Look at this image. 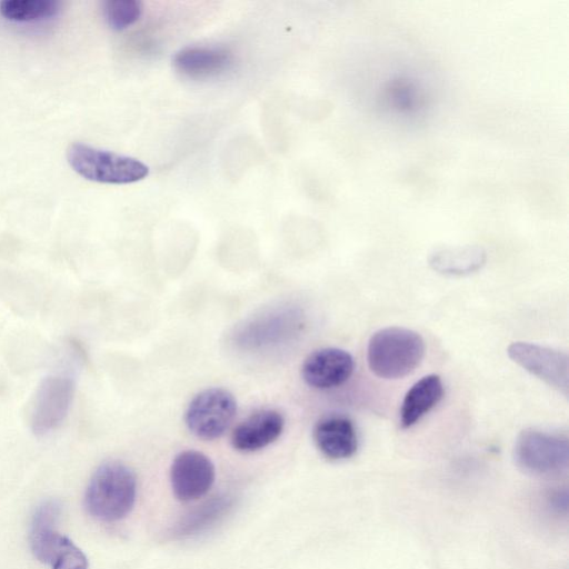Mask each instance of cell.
Returning <instances> with one entry per match:
<instances>
[{
  "label": "cell",
  "instance_id": "6da1fadb",
  "mask_svg": "<svg viewBox=\"0 0 569 569\" xmlns=\"http://www.w3.org/2000/svg\"><path fill=\"white\" fill-rule=\"evenodd\" d=\"M137 499L134 472L121 461L111 460L100 465L90 478L84 495L88 513L104 522H114L127 517Z\"/></svg>",
  "mask_w": 569,
  "mask_h": 569
},
{
  "label": "cell",
  "instance_id": "7a4b0ae2",
  "mask_svg": "<svg viewBox=\"0 0 569 569\" xmlns=\"http://www.w3.org/2000/svg\"><path fill=\"white\" fill-rule=\"evenodd\" d=\"M423 338L403 327H387L376 331L367 346V362L381 379H400L410 375L425 356Z\"/></svg>",
  "mask_w": 569,
  "mask_h": 569
},
{
  "label": "cell",
  "instance_id": "3957f363",
  "mask_svg": "<svg viewBox=\"0 0 569 569\" xmlns=\"http://www.w3.org/2000/svg\"><path fill=\"white\" fill-rule=\"evenodd\" d=\"M67 162L80 177L100 183L127 184L149 174L140 160L102 150L82 142H72L66 151Z\"/></svg>",
  "mask_w": 569,
  "mask_h": 569
},
{
  "label": "cell",
  "instance_id": "277c9868",
  "mask_svg": "<svg viewBox=\"0 0 569 569\" xmlns=\"http://www.w3.org/2000/svg\"><path fill=\"white\" fill-rule=\"evenodd\" d=\"M513 458L517 466L527 473L535 476L558 475L568 468V437L536 428H527L516 439Z\"/></svg>",
  "mask_w": 569,
  "mask_h": 569
},
{
  "label": "cell",
  "instance_id": "5b68a950",
  "mask_svg": "<svg viewBox=\"0 0 569 569\" xmlns=\"http://www.w3.org/2000/svg\"><path fill=\"white\" fill-rule=\"evenodd\" d=\"M74 391V379L67 373H52L41 380L30 413V427L36 436H46L61 426L69 413Z\"/></svg>",
  "mask_w": 569,
  "mask_h": 569
},
{
  "label": "cell",
  "instance_id": "8992f818",
  "mask_svg": "<svg viewBox=\"0 0 569 569\" xmlns=\"http://www.w3.org/2000/svg\"><path fill=\"white\" fill-rule=\"evenodd\" d=\"M237 412L233 395L223 388L202 390L187 407L184 421L192 435L203 440L219 438Z\"/></svg>",
  "mask_w": 569,
  "mask_h": 569
},
{
  "label": "cell",
  "instance_id": "52a82bcc",
  "mask_svg": "<svg viewBox=\"0 0 569 569\" xmlns=\"http://www.w3.org/2000/svg\"><path fill=\"white\" fill-rule=\"evenodd\" d=\"M509 358L565 397L569 390V357L550 347L517 341L508 347Z\"/></svg>",
  "mask_w": 569,
  "mask_h": 569
},
{
  "label": "cell",
  "instance_id": "ba28073f",
  "mask_svg": "<svg viewBox=\"0 0 569 569\" xmlns=\"http://www.w3.org/2000/svg\"><path fill=\"white\" fill-rule=\"evenodd\" d=\"M216 469L212 461L197 450L179 452L170 468L172 492L180 501H192L203 497L212 487Z\"/></svg>",
  "mask_w": 569,
  "mask_h": 569
},
{
  "label": "cell",
  "instance_id": "9c48e42d",
  "mask_svg": "<svg viewBox=\"0 0 569 569\" xmlns=\"http://www.w3.org/2000/svg\"><path fill=\"white\" fill-rule=\"evenodd\" d=\"M60 511L59 501L48 499L36 508L30 523L31 551L40 562L49 566L72 542L57 530Z\"/></svg>",
  "mask_w": 569,
  "mask_h": 569
},
{
  "label": "cell",
  "instance_id": "30bf717a",
  "mask_svg": "<svg viewBox=\"0 0 569 569\" xmlns=\"http://www.w3.org/2000/svg\"><path fill=\"white\" fill-rule=\"evenodd\" d=\"M353 369V357L347 350L328 347L313 351L305 359L301 375L308 386L323 390L345 383Z\"/></svg>",
  "mask_w": 569,
  "mask_h": 569
},
{
  "label": "cell",
  "instance_id": "8fae6325",
  "mask_svg": "<svg viewBox=\"0 0 569 569\" xmlns=\"http://www.w3.org/2000/svg\"><path fill=\"white\" fill-rule=\"evenodd\" d=\"M313 439L318 449L332 460L350 458L358 449L355 423L341 413L322 417L313 428Z\"/></svg>",
  "mask_w": 569,
  "mask_h": 569
},
{
  "label": "cell",
  "instance_id": "7c38bea8",
  "mask_svg": "<svg viewBox=\"0 0 569 569\" xmlns=\"http://www.w3.org/2000/svg\"><path fill=\"white\" fill-rule=\"evenodd\" d=\"M283 428L284 418L279 411L263 409L252 413L234 428L231 445L241 452L258 451L277 440Z\"/></svg>",
  "mask_w": 569,
  "mask_h": 569
},
{
  "label": "cell",
  "instance_id": "4fadbf2b",
  "mask_svg": "<svg viewBox=\"0 0 569 569\" xmlns=\"http://www.w3.org/2000/svg\"><path fill=\"white\" fill-rule=\"evenodd\" d=\"M443 383L438 375L431 373L416 381L406 392L400 408V426H415L443 397Z\"/></svg>",
  "mask_w": 569,
  "mask_h": 569
},
{
  "label": "cell",
  "instance_id": "5bb4252c",
  "mask_svg": "<svg viewBox=\"0 0 569 569\" xmlns=\"http://www.w3.org/2000/svg\"><path fill=\"white\" fill-rule=\"evenodd\" d=\"M486 250L476 244L449 246L433 250L430 267L439 273L465 276L478 271L486 263Z\"/></svg>",
  "mask_w": 569,
  "mask_h": 569
},
{
  "label": "cell",
  "instance_id": "9a60e30c",
  "mask_svg": "<svg viewBox=\"0 0 569 569\" xmlns=\"http://www.w3.org/2000/svg\"><path fill=\"white\" fill-rule=\"evenodd\" d=\"M232 62L231 54L222 49L192 47L179 51L173 59L177 70L191 78L216 76Z\"/></svg>",
  "mask_w": 569,
  "mask_h": 569
},
{
  "label": "cell",
  "instance_id": "2e32d148",
  "mask_svg": "<svg viewBox=\"0 0 569 569\" xmlns=\"http://www.w3.org/2000/svg\"><path fill=\"white\" fill-rule=\"evenodd\" d=\"M232 506L229 496H216L191 510L177 525L174 533L180 537L197 535L219 520Z\"/></svg>",
  "mask_w": 569,
  "mask_h": 569
},
{
  "label": "cell",
  "instance_id": "e0dca14e",
  "mask_svg": "<svg viewBox=\"0 0 569 569\" xmlns=\"http://www.w3.org/2000/svg\"><path fill=\"white\" fill-rule=\"evenodd\" d=\"M60 8L56 0H6L0 2V16L17 23L39 22L56 17Z\"/></svg>",
  "mask_w": 569,
  "mask_h": 569
},
{
  "label": "cell",
  "instance_id": "ac0fdd59",
  "mask_svg": "<svg viewBox=\"0 0 569 569\" xmlns=\"http://www.w3.org/2000/svg\"><path fill=\"white\" fill-rule=\"evenodd\" d=\"M102 13L111 29L124 30L140 19L142 4L137 0H108L102 4Z\"/></svg>",
  "mask_w": 569,
  "mask_h": 569
},
{
  "label": "cell",
  "instance_id": "d6986e66",
  "mask_svg": "<svg viewBox=\"0 0 569 569\" xmlns=\"http://www.w3.org/2000/svg\"><path fill=\"white\" fill-rule=\"evenodd\" d=\"M50 567L51 569H88L89 562L83 551L71 542Z\"/></svg>",
  "mask_w": 569,
  "mask_h": 569
}]
</instances>
